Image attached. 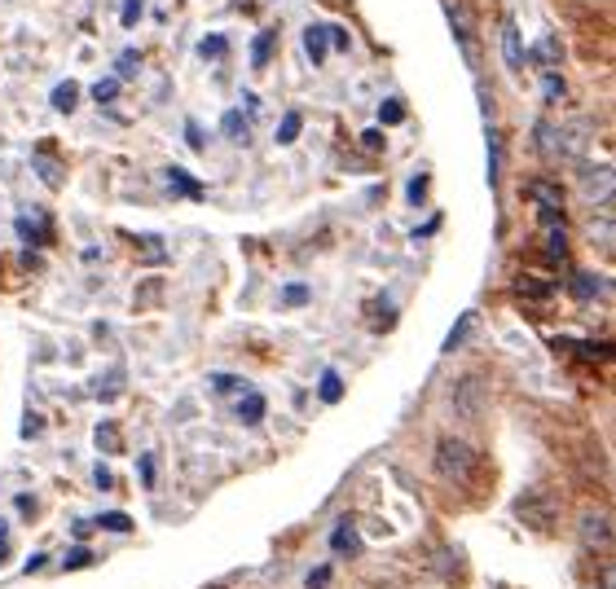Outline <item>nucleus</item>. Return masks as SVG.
<instances>
[{"label":"nucleus","instance_id":"a19ab883","mask_svg":"<svg viewBox=\"0 0 616 589\" xmlns=\"http://www.w3.org/2000/svg\"><path fill=\"white\" fill-rule=\"evenodd\" d=\"M599 581H603L599 589H612V563H603V572H599Z\"/></svg>","mask_w":616,"mask_h":589},{"label":"nucleus","instance_id":"9d476101","mask_svg":"<svg viewBox=\"0 0 616 589\" xmlns=\"http://www.w3.org/2000/svg\"><path fill=\"white\" fill-rule=\"evenodd\" d=\"M330 546H335V554H344V559L361 554V537H357V528H352V519H339V528L330 532Z\"/></svg>","mask_w":616,"mask_h":589},{"label":"nucleus","instance_id":"aec40b11","mask_svg":"<svg viewBox=\"0 0 616 589\" xmlns=\"http://www.w3.org/2000/svg\"><path fill=\"white\" fill-rule=\"evenodd\" d=\"M317 396H322L326 405H335V400L344 396V379H339L335 370H326V374H322V387H317Z\"/></svg>","mask_w":616,"mask_h":589},{"label":"nucleus","instance_id":"72a5a7b5","mask_svg":"<svg viewBox=\"0 0 616 589\" xmlns=\"http://www.w3.org/2000/svg\"><path fill=\"white\" fill-rule=\"evenodd\" d=\"M326 581H330V568H313V572H308V589H326Z\"/></svg>","mask_w":616,"mask_h":589},{"label":"nucleus","instance_id":"473e14b6","mask_svg":"<svg viewBox=\"0 0 616 589\" xmlns=\"http://www.w3.org/2000/svg\"><path fill=\"white\" fill-rule=\"evenodd\" d=\"M361 146H366V150H383V132L379 128H366V132H361Z\"/></svg>","mask_w":616,"mask_h":589},{"label":"nucleus","instance_id":"a211bd4d","mask_svg":"<svg viewBox=\"0 0 616 589\" xmlns=\"http://www.w3.org/2000/svg\"><path fill=\"white\" fill-rule=\"evenodd\" d=\"M300 128H304V115L300 110H286L282 124H278V146H291V141L300 137Z\"/></svg>","mask_w":616,"mask_h":589},{"label":"nucleus","instance_id":"79ce46f5","mask_svg":"<svg viewBox=\"0 0 616 589\" xmlns=\"http://www.w3.org/2000/svg\"><path fill=\"white\" fill-rule=\"evenodd\" d=\"M9 559V550H5V541H0V563H5Z\"/></svg>","mask_w":616,"mask_h":589},{"label":"nucleus","instance_id":"ea45409f","mask_svg":"<svg viewBox=\"0 0 616 589\" xmlns=\"http://www.w3.org/2000/svg\"><path fill=\"white\" fill-rule=\"evenodd\" d=\"M18 233H22V238H27V242H36V225H31V220H27V216H22V220H18Z\"/></svg>","mask_w":616,"mask_h":589},{"label":"nucleus","instance_id":"f03ea898","mask_svg":"<svg viewBox=\"0 0 616 589\" xmlns=\"http://www.w3.org/2000/svg\"><path fill=\"white\" fill-rule=\"evenodd\" d=\"M581 546L590 554L612 550V515L608 510H586V515H581Z\"/></svg>","mask_w":616,"mask_h":589},{"label":"nucleus","instance_id":"dca6fc26","mask_svg":"<svg viewBox=\"0 0 616 589\" xmlns=\"http://www.w3.org/2000/svg\"><path fill=\"white\" fill-rule=\"evenodd\" d=\"M471 330H476V313H462V317H458V326L449 330V339H445V348H440V352H458L462 343H467Z\"/></svg>","mask_w":616,"mask_h":589},{"label":"nucleus","instance_id":"9b49d317","mask_svg":"<svg viewBox=\"0 0 616 589\" xmlns=\"http://www.w3.org/2000/svg\"><path fill=\"white\" fill-rule=\"evenodd\" d=\"M528 198H537V207H550V211H564V190L550 181H528Z\"/></svg>","mask_w":616,"mask_h":589},{"label":"nucleus","instance_id":"bb28decb","mask_svg":"<svg viewBox=\"0 0 616 589\" xmlns=\"http://www.w3.org/2000/svg\"><path fill=\"white\" fill-rule=\"evenodd\" d=\"M282 304H291V308H300V304H308V286L304 282H291L282 291Z\"/></svg>","mask_w":616,"mask_h":589},{"label":"nucleus","instance_id":"4468645a","mask_svg":"<svg viewBox=\"0 0 616 589\" xmlns=\"http://www.w3.org/2000/svg\"><path fill=\"white\" fill-rule=\"evenodd\" d=\"M49 102H53V110H62V115H71V110L80 106V84H75V80H62L58 88H53V97H49Z\"/></svg>","mask_w":616,"mask_h":589},{"label":"nucleus","instance_id":"f8f14e48","mask_svg":"<svg viewBox=\"0 0 616 589\" xmlns=\"http://www.w3.org/2000/svg\"><path fill=\"white\" fill-rule=\"evenodd\" d=\"M163 181H168V190L185 194V198H203V185H198L185 168H168V172H163Z\"/></svg>","mask_w":616,"mask_h":589},{"label":"nucleus","instance_id":"4be33fe9","mask_svg":"<svg viewBox=\"0 0 616 589\" xmlns=\"http://www.w3.org/2000/svg\"><path fill=\"white\" fill-rule=\"evenodd\" d=\"M498 176H502V141L498 132H489V185H498Z\"/></svg>","mask_w":616,"mask_h":589},{"label":"nucleus","instance_id":"2f4dec72","mask_svg":"<svg viewBox=\"0 0 616 589\" xmlns=\"http://www.w3.org/2000/svg\"><path fill=\"white\" fill-rule=\"evenodd\" d=\"M137 475H141V484H146V488H154V458H150V453L137 462Z\"/></svg>","mask_w":616,"mask_h":589},{"label":"nucleus","instance_id":"4c0bfd02","mask_svg":"<svg viewBox=\"0 0 616 589\" xmlns=\"http://www.w3.org/2000/svg\"><path fill=\"white\" fill-rule=\"evenodd\" d=\"M555 53H559V44H555V40H542V49H537V58L555 62Z\"/></svg>","mask_w":616,"mask_h":589},{"label":"nucleus","instance_id":"f3484780","mask_svg":"<svg viewBox=\"0 0 616 589\" xmlns=\"http://www.w3.org/2000/svg\"><path fill=\"white\" fill-rule=\"evenodd\" d=\"M273 31H260L256 36V44H251V66H256V71H264V66H269V58H273Z\"/></svg>","mask_w":616,"mask_h":589},{"label":"nucleus","instance_id":"7ed1b4c3","mask_svg":"<svg viewBox=\"0 0 616 589\" xmlns=\"http://www.w3.org/2000/svg\"><path fill=\"white\" fill-rule=\"evenodd\" d=\"M515 515H520L528 528L550 532V528H555V497H546V493H524L520 502H515Z\"/></svg>","mask_w":616,"mask_h":589},{"label":"nucleus","instance_id":"e433bc0d","mask_svg":"<svg viewBox=\"0 0 616 589\" xmlns=\"http://www.w3.org/2000/svg\"><path fill=\"white\" fill-rule=\"evenodd\" d=\"M330 44H335V49H348V31L344 27H330Z\"/></svg>","mask_w":616,"mask_h":589},{"label":"nucleus","instance_id":"2eb2a0df","mask_svg":"<svg viewBox=\"0 0 616 589\" xmlns=\"http://www.w3.org/2000/svg\"><path fill=\"white\" fill-rule=\"evenodd\" d=\"M572 295H577V299H594V295H603V291H608V282H599V277H594V273H572Z\"/></svg>","mask_w":616,"mask_h":589},{"label":"nucleus","instance_id":"cd10ccee","mask_svg":"<svg viewBox=\"0 0 616 589\" xmlns=\"http://www.w3.org/2000/svg\"><path fill=\"white\" fill-rule=\"evenodd\" d=\"M102 528H110V532H132V519L128 515H119V510H110V515H102L97 519Z\"/></svg>","mask_w":616,"mask_h":589},{"label":"nucleus","instance_id":"6e6552de","mask_svg":"<svg viewBox=\"0 0 616 589\" xmlns=\"http://www.w3.org/2000/svg\"><path fill=\"white\" fill-rule=\"evenodd\" d=\"M304 53H308V62L313 66H322L326 53H330V27H317L313 22V27L304 31Z\"/></svg>","mask_w":616,"mask_h":589},{"label":"nucleus","instance_id":"58836bf2","mask_svg":"<svg viewBox=\"0 0 616 589\" xmlns=\"http://www.w3.org/2000/svg\"><path fill=\"white\" fill-rule=\"evenodd\" d=\"M93 480H97V488H110V484H115V475H110L106 466H97V471H93Z\"/></svg>","mask_w":616,"mask_h":589},{"label":"nucleus","instance_id":"5701e85b","mask_svg":"<svg viewBox=\"0 0 616 589\" xmlns=\"http://www.w3.org/2000/svg\"><path fill=\"white\" fill-rule=\"evenodd\" d=\"M229 53V40L225 36H207L203 44H198V58H225Z\"/></svg>","mask_w":616,"mask_h":589},{"label":"nucleus","instance_id":"c85d7f7f","mask_svg":"<svg viewBox=\"0 0 616 589\" xmlns=\"http://www.w3.org/2000/svg\"><path fill=\"white\" fill-rule=\"evenodd\" d=\"M115 93H119V80H97L93 84V97H97V102H115Z\"/></svg>","mask_w":616,"mask_h":589},{"label":"nucleus","instance_id":"412c9836","mask_svg":"<svg viewBox=\"0 0 616 589\" xmlns=\"http://www.w3.org/2000/svg\"><path fill=\"white\" fill-rule=\"evenodd\" d=\"M212 392H220V396H234V392H247V383H242L238 374H212Z\"/></svg>","mask_w":616,"mask_h":589},{"label":"nucleus","instance_id":"7c9ffc66","mask_svg":"<svg viewBox=\"0 0 616 589\" xmlns=\"http://www.w3.org/2000/svg\"><path fill=\"white\" fill-rule=\"evenodd\" d=\"M97 444H102V449H119V431L102 422V427H97Z\"/></svg>","mask_w":616,"mask_h":589},{"label":"nucleus","instance_id":"1a4fd4ad","mask_svg":"<svg viewBox=\"0 0 616 589\" xmlns=\"http://www.w3.org/2000/svg\"><path fill=\"white\" fill-rule=\"evenodd\" d=\"M220 132H225L234 146H242V141H247V132H251V115L242 106L238 110H225V115H220Z\"/></svg>","mask_w":616,"mask_h":589},{"label":"nucleus","instance_id":"c756f323","mask_svg":"<svg viewBox=\"0 0 616 589\" xmlns=\"http://www.w3.org/2000/svg\"><path fill=\"white\" fill-rule=\"evenodd\" d=\"M141 14H146V0H124V14L119 18H124V27H137Z\"/></svg>","mask_w":616,"mask_h":589},{"label":"nucleus","instance_id":"f257e3e1","mask_svg":"<svg viewBox=\"0 0 616 589\" xmlns=\"http://www.w3.org/2000/svg\"><path fill=\"white\" fill-rule=\"evenodd\" d=\"M436 475L449 484H467L476 475V449L458 436H445L436 444Z\"/></svg>","mask_w":616,"mask_h":589},{"label":"nucleus","instance_id":"c9c22d12","mask_svg":"<svg viewBox=\"0 0 616 589\" xmlns=\"http://www.w3.org/2000/svg\"><path fill=\"white\" fill-rule=\"evenodd\" d=\"M88 559H93V554H88V550L80 546V550H75V554H66V568H84Z\"/></svg>","mask_w":616,"mask_h":589},{"label":"nucleus","instance_id":"ddd939ff","mask_svg":"<svg viewBox=\"0 0 616 589\" xmlns=\"http://www.w3.org/2000/svg\"><path fill=\"white\" fill-rule=\"evenodd\" d=\"M264 396L260 392H242V400H238V422H247V427H256V422L264 418Z\"/></svg>","mask_w":616,"mask_h":589},{"label":"nucleus","instance_id":"f704fd0d","mask_svg":"<svg viewBox=\"0 0 616 589\" xmlns=\"http://www.w3.org/2000/svg\"><path fill=\"white\" fill-rule=\"evenodd\" d=\"M423 194H427V176H414L410 181V203H423Z\"/></svg>","mask_w":616,"mask_h":589},{"label":"nucleus","instance_id":"20e7f679","mask_svg":"<svg viewBox=\"0 0 616 589\" xmlns=\"http://www.w3.org/2000/svg\"><path fill=\"white\" fill-rule=\"evenodd\" d=\"M445 14H449V27H454V36L462 44V53H467V62H471V71L480 66V53H476V31H471V14H467V5L462 0H445Z\"/></svg>","mask_w":616,"mask_h":589},{"label":"nucleus","instance_id":"37998d69","mask_svg":"<svg viewBox=\"0 0 616 589\" xmlns=\"http://www.w3.org/2000/svg\"><path fill=\"white\" fill-rule=\"evenodd\" d=\"M9 537V528H5V519H0V541H5Z\"/></svg>","mask_w":616,"mask_h":589},{"label":"nucleus","instance_id":"a878e982","mask_svg":"<svg viewBox=\"0 0 616 589\" xmlns=\"http://www.w3.org/2000/svg\"><path fill=\"white\" fill-rule=\"evenodd\" d=\"M564 93H568V88H564V75H555V71H550V75H546V84H542V97H546L550 106H555Z\"/></svg>","mask_w":616,"mask_h":589},{"label":"nucleus","instance_id":"0eeeda50","mask_svg":"<svg viewBox=\"0 0 616 589\" xmlns=\"http://www.w3.org/2000/svg\"><path fill=\"white\" fill-rule=\"evenodd\" d=\"M586 198L603 203V211H612V168H590L586 172Z\"/></svg>","mask_w":616,"mask_h":589},{"label":"nucleus","instance_id":"6ab92c4d","mask_svg":"<svg viewBox=\"0 0 616 589\" xmlns=\"http://www.w3.org/2000/svg\"><path fill=\"white\" fill-rule=\"evenodd\" d=\"M515 291L528 295V299H550V295H555V286H550V282H537V277H520V282H515Z\"/></svg>","mask_w":616,"mask_h":589},{"label":"nucleus","instance_id":"393cba45","mask_svg":"<svg viewBox=\"0 0 616 589\" xmlns=\"http://www.w3.org/2000/svg\"><path fill=\"white\" fill-rule=\"evenodd\" d=\"M401 119H405V106L396 102V97H388V102L379 106V124H388V128H392V124H401Z\"/></svg>","mask_w":616,"mask_h":589},{"label":"nucleus","instance_id":"39448f33","mask_svg":"<svg viewBox=\"0 0 616 589\" xmlns=\"http://www.w3.org/2000/svg\"><path fill=\"white\" fill-rule=\"evenodd\" d=\"M454 409L462 418H480V409H484V383L476 379V374H467L458 387H454Z\"/></svg>","mask_w":616,"mask_h":589},{"label":"nucleus","instance_id":"b1692460","mask_svg":"<svg viewBox=\"0 0 616 589\" xmlns=\"http://www.w3.org/2000/svg\"><path fill=\"white\" fill-rule=\"evenodd\" d=\"M568 348H577L586 361H608V357H612L608 343H568Z\"/></svg>","mask_w":616,"mask_h":589},{"label":"nucleus","instance_id":"423d86ee","mask_svg":"<svg viewBox=\"0 0 616 589\" xmlns=\"http://www.w3.org/2000/svg\"><path fill=\"white\" fill-rule=\"evenodd\" d=\"M502 58L511 71H524V36L515 18H506V27H502Z\"/></svg>","mask_w":616,"mask_h":589}]
</instances>
